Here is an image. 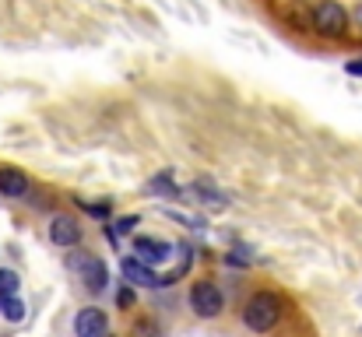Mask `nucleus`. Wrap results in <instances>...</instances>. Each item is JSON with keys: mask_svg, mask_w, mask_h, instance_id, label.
Segmentation results:
<instances>
[{"mask_svg": "<svg viewBox=\"0 0 362 337\" xmlns=\"http://www.w3.org/2000/svg\"><path fill=\"white\" fill-rule=\"evenodd\" d=\"M278 320H281V299H278L274 292H257V295L246 299V306H243V324H246L250 331L264 334V331H271Z\"/></svg>", "mask_w": 362, "mask_h": 337, "instance_id": "f257e3e1", "label": "nucleus"}, {"mask_svg": "<svg viewBox=\"0 0 362 337\" xmlns=\"http://www.w3.org/2000/svg\"><path fill=\"white\" fill-rule=\"evenodd\" d=\"M67 264H71V271H78L81 285H85L92 295L106 292V285H110V267H106V260H99L95 253H74Z\"/></svg>", "mask_w": 362, "mask_h": 337, "instance_id": "f03ea898", "label": "nucleus"}, {"mask_svg": "<svg viewBox=\"0 0 362 337\" xmlns=\"http://www.w3.org/2000/svg\"><path fill=\"white\" fill-rule=\"evenodd\" d=\"M313 28H317L320 35L338 39V35L349 32V11H345L338 0H317V4H313Z\"/></svg>", "mask_w": 362, "mask_h": 337, "instance_id": "7ed1b4c3", "label": "nucleus"}, {"mask_svg": "<svg viewBox=\"0 0 362 337\" xmlns=\"http://www.w3.org/2000/svg\"><path fill=\"white\" fill-rule=\"evenodd\" d=\"M190 306H194V313H197V317L211 320V317H218V313H222L226 299H222V292H218V285H215V281H197V285L190 288Z\"/></svg>", "mask_w": 362, "mask_h": 337, "instance_id": "20e7f679", "label": "nucleus"}, {"mask_svg": "<svg viewBox=\"0 0 362 337\" xmlns=\"http://www.w3.org/2000/svg\"><path fill=\"white\" fill-rule=\"evenodd\" d=\"M134 256L141 260V264H165L169 256H173V242H165V239H155V235H137L134 239Z\"/></svg>", "mask_w": 362, "mask_h": 337, "instance_id": "39448f33", "label": "nucleus"}, {"mask_svg": "<svg viewBox=\"0 0 362 337\" xmlns=\"http://www.w3.org/2000/svg\"><path fill=\"white\" fill-rule=\"evenodd\" d=\"M74 334L78 337H110V320L103 309L95 306H85L78 317H74Z\"/></svg>", "mask_w": 362, "mask_h": 337, "instance_id": "423d86ee", "label": "nucleus"}, {"mask_svg": "<svg viewBox=\"0 0 362 337\" xmlns=\"http://www.w3.org/2000/svg\"><path fill=\"white\" fill-rule=\"evenodd\" d=\"M123 278L130 281V288H158L162 285V278L137 256H123Z\"/></svg>", "mask_w": 362, "mask_h": 337, "instance_id": "0eeeda50", "label": "nucleus"}, {"mask_svg": "<svg viewBox=\"0 0 362 337\" xmlns=\"http://www.w3.org/2000/svg\"><path fill=\"white\" fill-rule=\"evenodd\" d=\"M49 239H53L57 246H78L81 225L74 222V218H67V215H57V218L49 222Z\"/></svg>", "mask_w": 362, "mask_h": 337, "instance_id": "6e6552de", "label": "nucleus"}, {"mask_svg": "<svg viewBox=\"0 0 362 337\" xmlns=\"http://www.w3.org/2000/svg\"><path fill=\"white\" fill-rule=\"evenodd\" d=\"M0 194H4V197H25V194H28V179H25V172L4 165V169H0Z\"/></svg>", "mask_w": 362, "mask_h": 337, "instance_id": "1a4fd4ad", "label": "nucleus"}, {"mask_svg": "<svg viewBox=\"0 0 362 337\" xmlns=\"http://www.w3.org/2000/svg\"><path fill=\"white\" fill-rule=\"evenodd\" d=\"M144 190H148V197H165V201H176V197H180V187L173 183V172H158V176H151Z\"/></svg>", "mask_w": 362, "mask_h": 337, "instance_id": "9d476101", "label": "nucleus"}, {"mask_svg": "<svg viewBox=\"0 0 362 337\" xmlns=\"http://www.w3.org/2000/svg\"><path fill=\"white\" fill-rule=\"evenodd\" d=\"M0 317H4V320H11V324H21V320H25V302H21L18 295L0 299Z\"/></svg>", "mask_w": 362, "mask_h": 337, "instance_id": "9b49d317", "label": "nucleus"}, {"mask_svg": "<svg viewBox=\"0 0 362 337\" xmlns=\"http://www.w3.org/2000/svg\"><path fill=\"white\" fill-rule=\"evenodd\" d=\"M194 194H201V201H204V204H211V208H226V197H222L211 183H204V179H201V183H194Z\"/></svg>", "mask_w": 362, "mask_h": 337, "instance_id": "f8f14e48", "label": "nucleus"}, {"mask_svg": "<svg viewBox=\"0 0 362 337\" xmlns=\"http://www.w3.org/2000/svg\"><path fill=\"white\" fill-rule=\"evenodd\" d=\"M18 274L14 271H0V299H11V295H18Z\"/></svg>", "mask_w": 362, "mask_h": 337, "instance_id": "ddd939ff", "label": "nucleus"}, {"mask_svg": "<svg viewBox=\"0 0 362 337\" xmlns=\"http://www.w3.org/2000/svg\"><path fill=\"white\" fill-rule=\"evenodd\" d=\"M134 337H162V327L155 320H134Z\"/></svg>", "mask_w": 362, "mask_h": 337, "instance_id": "4468645a", "label": "nucleus"}, {"mask_svg": "<svg viewBox=\"0 0 362 337\" xmlns=\"http://www.w3.org/2000/svg\"><path fill=\"white\" fill-rule=\"evenodd\" d=\"M117 306H120V309H130V306H134V288H120V292H117Z\"/></svg>", "mask_w": 362, "mask_h": 337, "instance_id": "2eb2a0df", "label": "nucleus"}, {"mask_svg": "<svg viewBox=\"0 0 362 337\" xmlns=\"http://www.w3.org/2000/svg\"><path fill=\"white\" fill-rule=\"evenodd\" d=\"M229 264H250V253L246 249H233L229 253Z\"/></svg>", "mask_w": 362, "mask_h": 337, "instance_id": "dca6fc26", "label": "nucleus"}, {"mask_svg": "<svg viewBox=\"0 0 362 337\" xmlns=\"http://www.w3.org/2000/svg\"><path fill=\"white\" fill-rule=\"evenodd\" d=\"M134 225H137V218H120L113 232H134Z\"/></svg>", "mask_w": 362, "mask_h": 337, "instance_id": "f3484780", "label": "nucleus"}, {"mask_svg": "<svg viewBox=\"0 0 362 337\" xmlns=\"http://www.w3.org/2000/svg\"><path fill=\"white\" fill-rule=\"evenodd\" d=\"M345 71H349V74H356V78H362V60H349V64H345Z\"/></svg>", "mask_w": 362, "mask_h": 337, "instance_id": "a211bd4d", "label": "nucleus"}, {"mask_svg": "<svg viewBox=\"0 0 362 337\" xmlns=\"http://www.w3.org/2000/svg\"><path fill=\"white\" fill-rule=\"evenodd\" d=\"M356 21H359V28H362V4H359V11H356Z\"/></svg>", "mask_w": 362, "mask_h": 337, "instance_id": "6ab92c4d", "label": "nucleus"}]
</instances>
